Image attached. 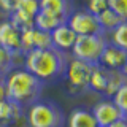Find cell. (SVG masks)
Instances as JSON below:
<instances>
[{
	"mask_svg": "<svg viewBox=\"0 0 127 127\" xmlns=\"http://www.w3.org/2000/svg\"><path fill=\"white\" fill-rule=\"evenodd\" d=\"M18 10H22L24 13H27V14L35 18L37 13L40 11V0H21Z\"/></svg>",
	"mask_w": 127,
	"mask_h": 127,
	"instance_id": "d4e9b609",
	"label": "cell"
},
{
	"mask_svg": "<svg viewBox=\"0 0 127 127\" xmlns=\"http://www.w3.org/2000/svg\"><path fill=\"white\" fill-rule=\"evenodd\" d=\"M32 32L33 29L21 30V53L27 54L29 51L33 49V40H32Z\"/></svg>",
	"mask_w": 127,
	"mask_h": 127,
	"instance_id": "cb8c5ba5",
	"label": "cell"
},
{
	"mask_svg": "<svg viewBox=\"0 0 127 127\" xmlns=\"http://www.w3.org/2000/svg\"><path fill=\"white\" fill-rule=\"evenodd\" d=\"M78 35L70 29L67 24H62L57 29L51 32V40H53V48L62 51V53H70L73 48L75 41H76Z\"/></svg>",
	"mask_w": 127,
	"mask_h": 127,
	"instance_id": "8fae6325",
	"label": "cell"
},
{
	"mask_svg": "<svg viewBox=\"0 0 127 127\" xmlns=\"http://www.w3.org/2000/svg\"><path fill=\"white\" fill-rule=\"evenodd\" d=\"M65 122H67V127H98L92 113L84 108L71 110V113L65 119Z\"/></svg>",
	"mask_w": 127,
	"mask_h": 127,
	"instance_id": "4fadbf2b",
	"label": "cell"
},
{
	"mask_svg": "<svg viewBox=\"0 0 127 127\" xmlns=\"http://www.w3.org/2000/svg\"><path fill=\"white\" fill-rule=\"evenodd\" d=\"M43 84L38 78H35L30 71L26 68H14L5 76V91L6 98L22 108L30 106L32 103L40 100V95L43 92Z\"/></svg>",
	"mask_w": 127,
	"mask_h": 127,
	"instance_id": "7a4b0ae2",
	"label": "cell"
},
{
	"mask_svg": "<svg viewBox=\"0 0 127 127\" xmlns=\"http://www.w3.org/2000/svg\"><path fill=\"white\" fill-rule=\"evenodd\" d=\"M65 22L67 21L61 16H56L49 11H43V10H40L35 16V29L45 30V32H53L54 29H57L59 26H62Z\"/></svg>",
	"mask_w": 127,
	"mask_h": 127,
	"instance_id": "5bb4252c",
	"label": "cell"
},
{
	"mask_svg": "<svg viewBox=\"0 0 127 127\" xmlns=\"http://www.w3.org/2000/svg\"><path fill=\"white\" fill-rule=\"evenodd\" d=\"M24 57V56H14L5 48L0 46V78H5L11 70L16 68V59Z\"/></svg>",
	"mask_w": 127,
	"mask_h": 127,
	"instance_id": "d6986e66",
	"label": "cell"
},
{
	"mask_svg": "<svg viewBox=\"0 0 127 127\" xmlns=\"http://www.w3.org/2000/svg\"><path fill=\"white\" fill-rule=\"evenodd\" d=\"M19 2L21 0H0V10L6 14H11L19 8Z\"/></svg>",
	"mask_w": 127,
	"mask_h": 127,
	"instance_id": "4316f807",
	"label": "cell"
},
{
	"mask_svg": "<svg viewBox=\"0 0 127 127\" xmlns=\"http://www.w3.org/2000/svg\"><path fill=\"white\" fill-rule=\"evenodd\" d=\"M65 24L78 37H81V35H105V32L97 21V16L89 13L86 8L75 10L68 16Z\"/></svg>",
	"mask_w": 127,
	"mask_h": 127,
	"instance_id": "8992f818",
	"label": "cell"
},
{
	"mask_svg": "<svg viewBox=\"0 0 127 127\" xmlns=\"http://www.w3.org/2000/svg\"><path fill=\"white\" fill-rule=\"evenodd\" d=\"M111 100H113L114 105L119 108V111L127 118V79L122 83V86L118 89V92L113 95Z\"/></svg>",
	"mask_w": 127,
	"mask_h": 127,
	"instance_id": "7402d4cb",
	"label": "cell"
},
{
	"mask_svg": "<svg viewBox=\"0 0 127 127\" xmlns=\"http://www.w3.org/2000/svg\"><path fill=\"white\" fill-rule=\"evenodd\" d=\"M0 46L14 56H24L21 53V30H18L10 21L0 22Z\"/></svg>",
	"mask_w": 127,
	"mask_h": 127,
	"instance_id": "ba28073f",
	"label": "cell"
},
{
	"mask_svg": "<svg viewBox=\"0 0 127 127\" xmlns=\"http://www.w3.org/2000/svg\"><path fill=\"white\" fill-rule=\"evenodd\" d=\"M8 21L13 24L18 30H26V29H33L35 27V18L24 13L22 10H16L14 13H11Z\"/></svg>",
	"mask_w": 127,
	"mask_h": 127,
	"instance_id": "ac0fdd59",
	"label": "cell"
},
{
	"mask_svg": "<svg viewBox=\"0 0 127 127\" xmlns=\"http://www.w3.org/2000/svg\"><path fill=\"white\" fill-rule=\"evenodd\" d=\"M110 127H127V118L126 116H122L121 119H118L116 122H113Z\"/></svg>",
	"mask_w": 127,
	"mask_h": 127,
	"instance_id": "f1b7e54d",
	"label": "cell"
},
{
	"mask_svg": "<svg viewBox=\"0 0 127 127\" xmlns=\"http://www.w3.org/2000/svg\"><path fill=\"white\" fill-rule=\"evenodd\" d=\"M126 79H127V76L121 70H110L108 71V83H106V89L103 92V95L106 98H113V95L118 92V89L122 86V83Z\"/></svg>",
	"mask_w": 127,
	"mask_h": 127,
	"instance_id": "2e32d148",
	"label": "cell"
},
{
	"mask_svg": "<svg viewBox=\"0 0 127 127\" xmlns=\"http://www.w3.org/2000/svg\"><path fill=\"white\" fill-rule=\"evenodd\" d=\"M32 40H33V49H48V48H53L51 32H45V30H40V29L33 27Z\"/></svg>",
	"mask_w": 127,
	"mask_h": 127,
	"instance_id": "44dd1931",
	"label": "cell"
},
{
	"mask_svg": "<svg viewBox=\"0 0 127 127\" xmlns=\"http://www.w3.org/2000/svg\"><path fill=\"white\" fill-rule=\"evenodd\" d=\"M106 8H108V0H86V10L95 16Z\"/></svg>",
	"mask_w": 127,
	"mask_h": 127,
	"instance_id": "484cf974",
	"label": "cell"
},
{
	"mask_svg": "<svg viewBox=\"0 0 127 127\" xmlns=\"http://www.w3.org/2000/svg\"><path fill=\"white\" fill-rule=\"evenodd\" d=\"M106 43H108L106 35H81V37H76V41L70 54L73 59L83 61L89 65H98Z\"/></svg>",
	"mask_w": 127,
	"mask_h": 127,
	"instance_id": "277c9868",
	"label": "cell"
},
{
	"mask_svg": "<svg viewBox=\"0 0 127 127\" xmlns=\"http://www.w3.org/2000/svg\"><path fill=\"white\" fill-rule=\"evenodd\" d=\"M108 71L110 70L103 68L102 65H94L92 71H91V78H89V89L97 94L105 92L106 83H108Z\"/></svg>",
	"mask_w": 127,
	"mask_h": 127,
	"instance_id": "9a60e30c",
	"label": "cell"
},
{
	"mask_svg": "<svg viewBox=\"0 0 127 127\" xmlns=\"http://www.w3.org/2000/svg\"><path fill=\"white\" fill-rule=\"evenodd\" d=\"M21 122H26V113L21 105L8 100V98L0 102V126L16 127Z\"/></svg>",
	"mask_w": 127,
	"mask_h": 127,
	"instance_id": "9c48e42d",
	"label": "cell"
},
{
	"mask_svg": "<svg viewBox=\"0 0 127 127\" xmlns=\"http://www.w3.org/2000/svg\"><path fill=\"white\" fill-rule=\"evenodd\" d=\"M6 98V91H5V78H0V102Z\"/></svg>",
	"mask_w": 127,
	"mask_h": 127,
	"instance_id": "83f0119b",
	"label": "cell"
},
{
	"mask_svg": "<svg viewBox=\"0 0 127 127\" xmlns=\"http://www.w3.org/2000/svg\"><path fill=\"white\" fill-rule=\"evenodd\" d=\"M91 113L98 127H110L113 122H116L118 119L124 116L111 98H103V100L97 102Z\"/></svg>",
	"mask_w": 127,
	"mask_h": 127,
	"instance_id": "52a82bcc",
	"label": "cell"
},
{
	"mask_svg": "<svg viewBox=\"0 0 127 127\" xmlns=\"http://www.w3.org/2000/svg\"><path fill=\"white\" fill-rule=\"evenodd\" d=\"M94 65L70 57L64 78L67 79V87L70 94H81L89 89V78Z\"/></svg>",
	"mask_w": 127,
	"mask_h": 127,
	"instance_id": "5b68a950",
	"label": "cell"
},
{
	"mask_svg": "<svg viewBox=\"0 0 127 127\" xmlns=\"http://www.w3.org/2000/svg\"><path fill=\"white\" fill-rule=\"evenodd\" d=\"M97 21L100 24V27L103 29V32H105V35H106V32H113L119 24L122 22L121 18H119L116 13H113L110 8H106L100 14H97Z\"/></svg>",
	"mask_w": 127,
	"mask_h": 127,
	"instance_id": "e0dca14e",
	"label": "cell"
},
{
	"mask_svg": "<svg viewBox=\"0 0 127 127\" xmlns=\"http://www.w3.org/2000/svg\"><path fill=\"white\" fill-rule=\"evenodd\" d=\"M126 57H127V51L111 45L108 41L100 56L98 65H102L106 70H122V67L126 64Z\"/></svg>",
	"mask_w": 127,
	"mask_h": 127,
	"instance_id": "30bf717a",
	"label": "cell"
},
{
	"mask_svg": "<svg viewBox=\"0 0 127 127\" xmlns=\"http://www.w3.org/2000/svg\"><path fill=\"white\" fill-rule=\"evenodd\" d=\"M40 10L49 11L67 21L68 16L75 11V2L73 0H40Z\"/></svg>",
	"mask_w": 127,
	"mask_h": 127,
	"instance_id": "7c38bea8",
	"label": "cell"
},
{
	"mask_svg": "<svg viewBox=\"0 0 127 127\" xmlns=\"http://www.w3.org/2000/svg\"><path fill=\"white\" fill-rule=\"evenodd\" d=\"M68 59V53H62L56 48L32 49L27 54H24L22 65L43 84H46V83H56L64 78Z\"/></svg>",
	"mask_w": 127,
	"mask_h": 127,
	"instance_id": "6da1fadb",
	"label": "cell"
},
{
	"mask_svg": "<svg viewBox=\"0 0 127 127\" xmlns=\"http://www.w3.org/2000/svg\"><path fill=\"white\" fill-rule=\"evenodd\" d=\"M65 114L53 100H37L32 103L26 114L27 127H64Z\"/></svg>",
	"mask_w": 127,
	"mask_h": 127,
	"instance_id": "3957f363",
	"label": "cell"
},
{
	"mask_svg": "<svg viewBox=\"0 0 127 127\" xmlns=\"http://www.w3.org/2000/svg\"><path fill=\"white\" fill-rule=\"evenodd\" d=\"M121 71L127 76V57H126V64H124V67H122V70H121Z\"/></svg>",
	"mask_w": 127,
	"mask_h": 127,
	"instance_id": "f546056e",
	"label": "cell"
},
{
	"mask_svg": "<svg viewBox=\"0 0 127 127\" xmlns=\"http://www.w3.org/2000/svg\"><path fill=\"white\" fill-rule=\"evenodd\" d=\"M110 43L127 51V21H122L113 32H110Z\"/></svg>",
	"mask_w": 127,
	"mask_h": 127,
	"instance_id": "ffe728a7",
	"label": "cell"
},
{
	"mask_svg": "<svg viewBox=\"0 0 127 127\" xmlns=\"http://www.w3.org/2000/svg\"><path fill=\"white\" fill-rule=\"evenodd\" d=\"M108 8L121 18V21H127V0H108Z\"/></svg>",
	"mask_w": 127,
	"mask_h": 127,
	"instance_id": "603a6c76",
	"label": "cell"
}]
</instances>
